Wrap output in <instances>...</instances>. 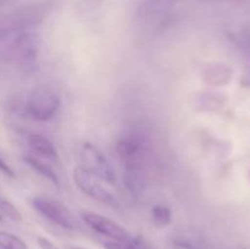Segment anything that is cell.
<instances>
[{
    "label": "cell",
    "instance_id": "6da1fadb",
    "mask_svg": "<svg viewBox=\"0 0 250 249\" xmlns=\"http://www.w3.org/2000/svg\"><path fill=\"white\" fill-rule=\"evenodd\" d=\"M115 153L124 167V185L132 198L137 199L144 187V160L146 137L139 128H129L117 138Z\"/></svg>",
    "mask_w": 250,
    "mask_h": 249
},
{
    "label": "cell",
    "instance_id": "7a4b0ae2",
    "mask_svg": "<svg viewBox=\"0 0 250 249\" xmlns=\"http://www.w3.org/2000/svg\"><path fill=\"white\" fill-rule=\"evenodd\" d=\"M61 100L58 93L50 87L38 85L27 97L24 112L31 120L37 122L50 121L60 109Z\"/></svg>",
    "mask_w": 250,
    "mask_h": 249
},
{
    "label": "cell",
    "instance_id": "3957f363",
    "mask_svg": "<svg viewBox=\"0 0 250 249\" xmlns=\"http://www.w3.org/2000/svg\"><path fill=\"white\" fill-rule=\"evenodd\" d=\"M78 158L81 163L78 166L107 185H116L117 176L114 166L95 144L84 142L78 150Z\"/></svg>",
    "mask_w": 250,
    "mask_h": 249
},
{
    "label": "cell",
    "instance_id": "277c9868",
    "mask_svg": "<svg viewBox=\"0 0 250 249\" xmlns=\"http://www.w3.org/2000/svg\"><path fill=\"white\" fill-rule=\"evenodd\" d=\"M73 181H75L78 189L92 199L103 203L105 205H109L111 208H116V209L121 208L119 198L104 185L105 182L100 181L99 178L93 176L92 173L85 171L81 166H76L73 168Z\"/></svg>",
    "mask_w": 250,
    "mask_h": 249
},
{
    "label": "cell",
    "instance_id": "5b68a950",
    "mask_svg": "<svg viewBox=\"0 0 250 249\" xmlns=\"http://www.w3.org/2000/svg\"><path fill=\"white\" fill-rule=\"evenodd\" d=\"M32 207L42 216L62 228L71 229V231L77 228V221L72 212L62 203L55 200L54 198L37 195L32 199Z\"/></svg>",
    "mask_w": 250,
    "mask_h": 249
},
{
    "label": "cell",
    "instance_id": "8992f818",
    "mask_svg": "<svg viewBox=\"0 0 250 249\" xmlns=\"http://www.w3.org/2000/svg\"><path fill=\"white\" fill-rule=\"evenodd\" d=\"M81 217L85 222V225L89 226L93 231L107 237L111 241L127 242L131 238L128 232L121 225H119L116 221L109 219V217L103 216V215L93 211H82Z\"/></svg>",
    "mask_w": 250,
    "mask_h": 249
},
{
    "label": "cell",
    "instance_id": "52a82bcc",
    "mask_svg": "<svg viewBox=\"0 0 250 249\" xmlns=\"http://www.w3.org/2000/svg\"><path fill=\"white\" fill-rule=\"evenodd\" d=\"M16 61L24 68L34 67L39 53V38L33 31H22L12 46Z\"/></svg>",
    "mask_w": 250,
    "mask_h": 249
},
{
    "label": "cell",
    "instance_id": "ba28073f",
    "mask_svg": "<svg viewBox=\"0 0 250 249\" xmlns=\"http://www.w3.org/2000/svg\"><path fill=\"white\" fill-rule=\"evenodd\" d=\"M180 0H142L138 6V16L142 20H153L170 11Z\"/></svg>",
    "mask_w": 250,
    "mask_h": 249
},
{
    "label": "cell",
    "instance_id": "9c48e42d",
    "mask_svg": "<svg viewBox=\"0 0 250 249\" xmlns=\"http://www.w3.org/2000/svg\"><path fill=\"white\" fill-rule=\"evenodd\" d=\"M28 146L34 154L42 159L46 160H56L58 159V150L54 146L53 142L46 137L38 133H31L28 136Z\"/></svg>",
    "mask_w": 250,
    "mask_h": 249
},
{
    "label": "cell",
    "instance_id": "30bf717a",
    "mask_svg": "<svg viewBox=\"0 0 250 249\" xmlns=\"http://www.w3.org/2000/svg\"><path fill=\"white\" fill-rule=\"evenodd\" d=\"M23 161L32 168V170L36 171V172L39 173L41 176H43V177L46 178L48 181H50L53 185H60V180H59L58 173H56L55 171H54V168L51 167L48 163H45L42 158L34 155H24Z\"/></svg>",
    "mask_w": 250,
    "mask_h": 249
},
{
    "label": "cell",
    "instance_id": "8fae6325",
    "mask_svg": "<svg viewBox=\"0 0 250 249\" xmlns=\"http://www.w3.org/2000/svg\"><path fill=\"white\" fill-rule=\"evenodd\" d=\"M173 244L177 249H208L204 239L194 233L178 234L173 239Z\"/></svg>",
    "mask_w": 250,
    "mask_h": 249
},
{
    "label": "cell",
    "instance_id": "7c38bea8",
    "mask_svg": "<svg viewBox=\"0 0 250 249\" xmlns=\"http://www.w3.org/2000/svg\"><path fill=\"white\" fill-rule=\"evenodd\" d=\"M105 249H154L153 246L143 237H131L127 242L110 241L104 243Z\"/></svg>",
    "mask_w": 250,
    "mask_h": 249
},
{
    "label": "cell",
    "instance_id": "4fadbf2b",
    "mask_svg": "<svg viewBox=\"0 0 250 249\" xmlns=\"http://www.w3.org/2000/svg\"><path fill=\"white\" fill-rule=\"evenodd\" d=\"M0 249H28V247L16 234L0 231Z\"/></svg>",
    "mask_w": 250,
    "mask_h": 249
},
{
    "label": "cell",
    "instance_id": "5bb4252c",
    "mask_svg": "<svg viewBox=\"0 0 250 249\" xmlns=\"http://www.w3.org/2000/svg\"><path fill=\"white\" fill-rule=\"evenodd\" d=\"M0 215H4L15 222L22 221V215L20 210L15 207L14 203H11L5 197H0Z\"/></svg>",
    "mask_w": 250,
    "mask_h": 249
},
{
    "label": "cell",
    "instance_id": "9a60e30c",
    "mask_svg": "<svg viewBox=\"0 0 250 249\" xmlns=\"http://www.w3.org/2000/svg\"><path fill=\"white\" fill-rule=\"evenodd\" d=\"M151 217L155 221V224L165 226V225L170 224L171 220H172V212L165 205H155L151 209Z\"/></svg>",
    "mask_w": 250,
    "mask_h": 249
},
{
    "label": "cell",
    "instance_id": "2e32d148",
    "mask_svg": "<svg viewBox=\"0 0 250 249\" xmlns=\"http://www.w3.org/2000/svg\"><path fill=\"white\" fill-rule=\"evenodd\" d=\"M236 43L250 56V31H243L236 36Z\"/></svg>",
    "mask_w": 250,
    "mask_h": 249
},
{
    "label": "cell",
    "instance_id": "e0dca14e",
    "mask_svg": "<svg viewBox=\"0 0 250 249\" xmlns=\"http://www.w3.org/2000/svg\"><path fill=\"white\" fill-rule=\"evenodd\" d=\"M37 242H38L39 247H41L42 249H61L60 247L56 246L53 241H50V239L46 238V237L39 236L38 238H37Z\"/></svg>",
    "mask_w": 250,
    "mask_h": 249
},
{
    "label": "cell",
    "instance_id": "ac0fdd59",
    "mask_svg": "<svg viewBox=\"0 0 250 249\" xmlns=\"http://www.w3.org/2000/svg\"><path fill=\"white\" fill-rule=\"evenodd\" d=\"M0 171H1L4 175H6L7 177H11V178L16 177V175H15V171L12 170L11 166H10L9 164H7L6 161L1 158V156H0Z\"/></svg>",
    "mask_w": 250,
    "mask_h": 249
},
{
    "label": "cell",
    "instance_id": "d6986e66",
    "mask_svg": "<svg viewBox=\"0 0 250 249\" xmlns=\"http://www.w3.org/2000/svg\"><path fill=\"white\" fill-rule=\"evenodd\" d=\"M72 249H83V248H80V247H76V248H72Z\"/></svg>",
    "mask_w": 250,
    "mask_h": 249
},
{
    "label": "cell",
    "instance_id": "ffe728a7",
    "mask_svg": "<svg viewBox=\"0 0 250 249\" xmlns=\"http://www.w3.org/2000/svg\"><path fill=\"white\" fill-rule=\"evenodd\" d=\"M1 220H2V216H1V215H0V221H1Z\"/></svg>",
    "mask_w": 250,
    "mask_h": 249
}]
</instances>
